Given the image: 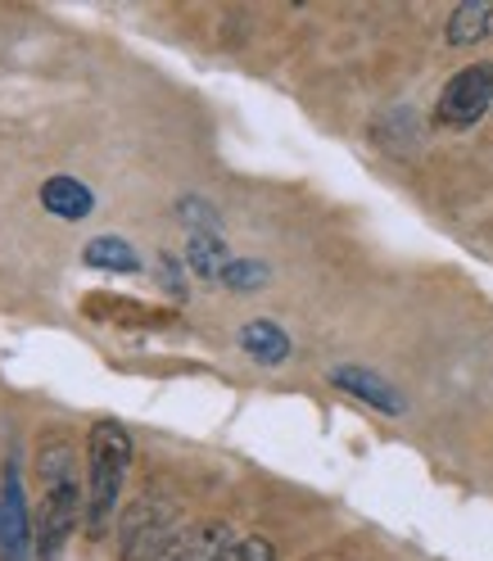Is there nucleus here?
I'll return each instance as SVG.
<instances>
[{"label":"nucleus","mask_w":493,"mask_h":561,"mask_svg":"<svg viewBox=\"0 0 493 561\" xmlns=\"http://www.w3.org/2000/svg\"><path fill=\"white\" fill-rule=\"evenodd\" d=\"M42 476V507H37V557L59 561L68 539L82 520V480H78V453L68 439H46L37 453Z\"/></svg>","instance_id":"1"},{"label":"nucleus","mask_w":493,"mask_h":561,"mask_svg":"<svg viewBox=\"0 0 493 561\" xmlns=\"http://www.w3.org/2000/svg\"><path fill=\"white\" fill-rule=\"evenodd\" d=\"M131 471V435L123 421H95L87 435V530L100 539L114 525Z\"/></svg>","instance_id":"2"},{"label":"nucleus","mask_w":493,"mask_h":561,"mask_svg":"<svg viewBox=\"0 0 493 561\" xmlns=\"http://www.w3.org/2000/svg\"><path fill=\"white\" fill-rule=\"evenodd\" d=\"M182 539V520L177 507L168 499H136L123 520H118V543H123V561H159L172 543Z\"/></svg>","instance_id":"3"},{"label":"nucleus","mask_w":493,"mask_h":561,"mask_svg":"<svg viewBox=\"0 0 493 561\" xmlns=\"http://www.w3.org/2000/svg\"><path fill=\"white\" fill-rule=\"evenodd\" d=\"M493 110V64H467L462 73H452L448 87L439 91L435 114L444 127H471Z\"/></svg>","instance_id":"4"},{"label":"nucleus","mask_w":493,"mask_h":561,"mask_svg":"<svg viewBox=\"0 0 493 561\" xmlns=\"http://www.w3.org/2000/svg\"><path fill=\"white\" fill-rule=\"evenodd\" d=\"M37 557V520L27 512L23 476L10 462L0 476V561H32Z\"/></svg>","instance_id":"5"},{"label":"nucleus","mask_w":493,"mask_h":561,"mask_svg":"<svg viewBox=\"0 0 493 561\" xmlns=\"http://www.w3.org/2000/svg\"><path fill=\"white\" fill-rule=\"evenodd\" d=\"M331 385H335V390H344V394H354L358 403L376 408L380 416H403V412H408L403 390H394V385L385 380L376 367H363V363H340V367H331Z\"/></svg>","instance_id":"6"},{"label":"nucleus","mask_w":493,"mask_h":561,"mask_svg":"<svg viewBox=\"0 0 493 561\" xmlns=\"http://www.w3.org/2000/svg\"><path fill=\"white\" fill-rule=\"evenodd\" d=\"M240 348L250 354L259 367H280L290 358V335L280 331L276 322H267V318H259V322H244L240 327Z\"/></svg>","instance_id":"7"},{"label":"nucleus","mask_w":493,"mask_h":561,"mask_svg":"<svg viewBox=\"0 0 493 561\" xmlns=\"http://www.w3.org/2000/svg\"><path fill=\"white\" fill-rule=\"evenodd\" d=\"M42 204H46V214H55V218H64V222H82L91 208H95V195H91V186L78 182V178H50V182L42 186Z\"/></svg>","instance_id":"8"},{"label":"nucleus","mask_w":493,"mask_h":561,"mask_svg":"<svg viewBox=\"0 0 493 561\" xmlns=\"http://www.w3.org/2000/svg\"><path fill=\"white\" fill-rule=\"evenodd\" d=\"M231 543L227 525H195V530H182V539L172 543L159 561H218Z\"/></svg>","instance_id":"9"},{"label":"nucleus","mask_w":493,"mask_h":561,"mask_svg":"<svg viewBox=\"0 0 493 561\" xmlns=\"http://www.w3.org/2000/svg\"><path fill=\"white\" fill-rule=\"evenodd\" d=\"M493 27V5L489 0H467L448 14V46H475L489 37Z\"/></svg>","instance_id":"10"},{"label":"nucleus","mask_w":493,"mask_h":561,"mask_svg":"<svg viewBox=\"0 0 493 561\" xmlns=\"http://www.w3.org/2000/svg\"><path fill=\"white\" fill-rule=\"evenodd\" d=\"M82 263L95 267V272H140V254L131 250L123 236H95V240H87Z\"/></svg>","instance_id":"11"},{"label":"nucleus","mask_w":493,"mask_h":561,"mask_svg":"<svg viewBox=\"0 0 493 561\" xmlns=\"http://www.w3.org/2000/svg\"><path fill=\"white\" fill-rule=\"evenodd\" d=\"M186 267L195 276H208V280H222V272L231 267V254L222 236H186Z\"/></svg>","instance_id":"12"},{"label":"nucleus","mask_w":493,"mask_h":561,"mask_svg":"<svg viewBox=\"0 0 493 561\" xmlns=\"http://www.w3.org/2000/svg\"><path fill=\"white\" fill-rule=\"evenodd\" d=\"M177 218H182V227L191 236H222V214L199 195H182L177 199Z\"/></svg>","instance_id":"13"},{"label":"nucleus","mask_w":493,"mask_h":561,"mask_svg":"<svg viewBox=\"0 0 493 561\" xmlns=\"http://www.w3.org/2000/svg\"><path fill=\"white\" fill-rule=\"evenodd\" d=\"M267 276H272V267L263 259H231V267L222 272V286L231 295H254L267 286Z\"/></svg>","instance_id":"14"},{"label":"nucleus","mask_w":493,"mask_h":561,"mask_svg":"<svg viewBox=\"0 0 493 561\" xmlns=\"http://www.w3.org/2000/svg\"><path fill=\"white\" fill-rule=\"evenodd\" d=\"M218 561H276V548L267 539H231Z\"/></svg>","instance_id":"15"},{"label":"nucleus","mask_w":493,"mask_h":561,"mask_svg":"<svg viewBox=\"0 0 493 561\" xmlns=\"http://www.w3.org/2000/svg\"><path fill=\"white\" fill-rule=\"evenodd\" d=\"M159 272H163V286H168V295H186L177 259H172V254H159Z\"/></svg>","instance_id":"16"}]
</instances>
